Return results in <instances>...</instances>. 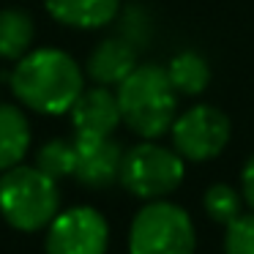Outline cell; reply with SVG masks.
<instances>
[{
    "label": "cell",
    "instance_id": "6da1fadb",
    "mask_svg": "<svg viewBox=\"0 0 254 254\" xmlns=\"http://www.w3.org/2000/svg\"><path fill=\"white\" fill-rule=\"evenodd\" d=\"M8 85L28 110L41 115H66L85 90V74L68 52L41 47L19 58Z\"/></svg>",
    "mask_w": 254,
    "mask_h": 254
},
{
    "label": "cell",
    "instance_id": "7a4b0ae2",
    "mask_svg": "<svg viewBox=\"0 0 254 254\" xmlns=\"http://www.w3.org/2000/svg\"><path fill=\"white\" fill-rule=\"evenodd\" d=\"M118 104L123 123L142 139H159L178 118V93L167 68L153 63L137 66L118 85Z\"/></svg>",
    "mask_w": 254,
    "mask_h": 254
},
{
    "label": "cell",
    "instance_id": "3957f363",
    "mask_svg": "<svg viewBox=\"0 0 254 254\" xmlns=\"http://www.w3.org/2000/svg\"><path fill=\"white\" fill-rule=\"evenodd\" d=\"M61 213L58 181L39 167L17 164L0 175V216L19 232H39Z\"/></svg>",
    "mask_w": 254,
    "mask_h": 254
},
{
    "label": "cell",
    "instance_id": "277c9868",
    "mask_svg": "<svg viewBox=\"0 0 254 254\" xmlns=\"http://www.w3.org/2000/svg\"><path fill=\"white\" fill-rule=\"evenodd\" d=\"M197 230L181 205L150 199L128 227V254H194Z\"/></svg>",
    "mask_w": 254,
    "mask_h": 254
},
{
    "label": "cell",
    "instance_id": "5b68a950",
    "mask_svg": "<svg viewBox=\"0 0 254 254\" xmlns=\"http://www.w3.org/2000/svg\"><path fill=\"white\" fill-rule=\"evenodd\" d=\"M183 178H186V159L175 148L142 139L123 153L118 181L128 194L150 202V199H164L167 194H172L183 183Z\"/></svg>",
    "mask_w": 254,
    "mask_h": 254
},
{
    "label": "cell",
    "instance_id": "8992f818",
    "mask_svg": "<svg viewBox=\"0 0 254 254\" xmlns=\"http://www.w3.org/2000/svg\"><path fill=\"white\" fill-rule=\"evenodd\" d=\"M172 148L186 161H210L230 145L232 123L213 104H194L175 118L170 128Z\"/></svg>",
    "mask_w": 254,
    "mask_h": 254
},
{
    "label": "cell",
    "instance_id": "52a82bcc",
    "mask_svg": "<svg viewBox=\"0 0 254 254\" xmlns=\"http://www.w3.org/2000/svg\"><path fill=\"white\" fill-rule=\"evenodd\" d=\"M110 224L90 205L66 208L50 221L44 238L47 254H107Z\"/></svg>",
    "mask_w": 254,
    "mask_h": 254
},
{
    "label": "cell",
    "instance_id": "ba28073f",
    "mask_svg": "<svg viewBox=\"0 0 254 254\" xmlns=\"http://www.w3.org/2000/svg\"><path fill=\"white\" fill-rule=\"evenodd\" d=\"M74 148H77L74 178L82 186L104 189L121 178V164L126 150L112 137H74Z\"/></svg>",
    "mask_w": 254,
    "mask_h": 254
},
{
    "label": "cell",
    "instance_id": "9c48e42d",
    "mask_svg": "<svg viewBox=\"0 0 254 254\" xmlns=\"http://www.w3.org/2000/svg\"><path fill=\"white\" fill-rule=\"evenodd\" d=\"M123 123L118 93L104 85H96L79 93L71 107L74 137H112L115 128Z\"/></svg>",
    "mask_w": 254,
    "mask_h": 254
},
{
    "label": "cell",
    "instance_id": "30bf717a",
    "mask_svg": "<svg viewBox=\"0 0 254 254\" xmlns=\"http://www.w3.org/2000/svg\"><path fill=\"white\" fill-rule=\"evenodd\" d=\"M55 22L77 30H96L110 25L121 11V0H44Z\"/></svg>",
    "mask_w": 254,
    "mask_h": 254
},
{
    "label": "cell",
    "instance_id": "8fae6325",
    "mask_svg": "<svg viewBox=\"0 0 254 254\" xmlns=\"http://www.w3.org/2000/svg\"><path fill=\"white\" fill-rule=\"evenodd\" d=\"M137 68V52L123 39H107L90 52L88 61V77L96 85H121L128 74Z\"/></svg>",
    "mask_w": 254,
    "mask_h": 254
},
{
    "label": "cell",
    "instance_id": "7c38bea8",
    "mask_svg": "<svg viewBox=\"0 0 254 254\" xmlns=\"http://www.w3.org/2000/svg\"><path fill=\"white\" fill-rule=\"evenodd\" d=\"M30 148V123L14 104H0V172L22 164Z\"/></svg>",
    "mask_w": 254,
    "mask_h": 254
},
{
    "label": "cell",
    "instance_id": "4fadbf2b",
    "mask_svg": "<svg viewBox=\"0 0 254 254\" xmlns=\"http://www.w3.org/2000/svg\"><path fill=\"white\" fill-rule=\"evenodd\" d=\"M167 77L178 96H199L210 85V66L199 52L183 50L167 63Z\"/></svg>",
    "mask_w": 254,
    "mask_h": 254
},
{
    "label": "cell",
    "instance_id": "5bb4252c",
    "mask_svg": "<svg viewBox=\"0 0 254 254\" xmlns=\"http://www.w3.org/2000/svg\"><path fill=\"white\" fill-rule=\"evenodd\" d=\"M36 36V25L28 11L22 8H3L0 11V58L19 61L30 52Z\"/></svg>",
    "mask_w": 254,
    "mask_h": 254
},
{
    "label": "cell",
    "instance_id": "9a60e30c",
    "mask_svg": "<svg viewBox=\"0 0 254 254\" xmlns=\"http://www.w3.org/2000/svg\"><path fill=\"white\" fill-rule=\"evenodd\" d=\"M36 167L41 172H47L50 178L61 181V178L74 175V167H77V148H74V139H50L47 145H41L39 153H36Z\"/></svg>",
    "mask_w": 254,
    "mask_h": 254
},
{
    "label": "cell",
    "instance_id": "2e32d148",
    "mask_svg": "<svg viewBox=\"0 0 254 254\" xmlns=\"http://www.w3.org/2000/svg\"><path fill=\"white\" fill-rule=\"evenodd\" d=\"M202 208L213 221H219V224L227 227L230 221H235L238 216L243 213L241 210L243 208V194H238L230 183H213V186H208V191H205V197H202Z\"/></svg>",
    "mask_w": 254,
    "mask_h": 254
},
{
    "label": "cell",
    "instance_id": "e0dca14e",
    "mask_svg": "<svg viewBox=\"0 0 254 254\" xmlns=\"http://www.w3.org/2000/svg\"><path fill=\"white\" fill-rule=\"evenodd\" d=\"M224 254H254V210L241 213L235 221L227 224Z\"/></svg>",
    "mask_w": 254,
    "mask_h": 254
},
{
    "label": "cell",
    "instance_id": "ac0fdd59",
    "mask_svg": "<svg viewBox=\"0 0 254 254\" xmlns=\"http://www.w3.org/2000/svg\"><path fill=\"white\" fill-rule=\"evenodd\" d=\"M241 194H243V199H246V205L254 210V153L249 156L246 167H243V172H241Z\"/></svg>",
    "mask_w": 254,
    "mask_h": 254
}]
</instances>
